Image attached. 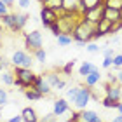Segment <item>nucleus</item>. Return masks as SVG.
Instances as JSON below:
<instances>
[{"mask_svg": "<svg viewBox=\"0 0 122 122\" xmlns=\"http://www.w3.org/2000/svg\"><path fill=\"white\" fill-rule=\"evenodd\" d=\"M0 40H2V25H0Z\"/></svg>", "mask_w": 122, "mask_h": 122, "instance_id": "51", "label": "nucleus"}, {"mask_svg": "<svg viewBox=\"0 0 122 122\" xmlns=\"http://www.w3.org/2000/svg\"><path fill=\"white\" fill-rule=\"evenodd\" d=\"M120 89H122V84H120Z\"/></svg>", "mask_w": 122, "mask_h": 122, "instance_id": "53", "label": "nucleus"}, {"mask_svg": "<svg viewBox=\"0 0 122 122\" xmlns=\"http://www.w3.org/2000/svg\"><path fill=\"white\" fill-rule=\"evenodd\" d=\"M49 30L52 31V35H54V37H59V35H61V30H59V25H58V21H56V23H52L51 26H49Z\"/></svg>", "mask_w": 122, "mask_h": 122, "instance_id": "36", "label": "nucleus"}, {"mask_svg": "<svg viewBox=\"0 0 122 122\" xmlns=\"http://www.w3.org/2000/svg\"><path fill=\"white\" fill-rule=\"evenodd\" d=\"M38 2H40V4H42V2H44V0H38Z\"/></svg>", "mask_w": 122, "mask_h": 122, "instance_id": "52", "label": "nucleus"}, {"mask_svg": "<svg viewBox=\"0 0 122 122\" xmlns=\"http://www.w3.org/2000/svg\"><path fill=\"white\" fill-rule=\"evenodd\" d=\"M28 19H30V16L26 12H16V31H23Z\"/></svg>", "mask_w": 122, "mask_h": 122, "instance_id": "20", "label": "nucleus"}, {"mask_svg": "<svg viewBox=\"0 0 122 122\" xmlns=\"http://www.w3.org/2000/svg\"><path fill=\"white\" fill-rule=\"evenodd\" d=\"M25 47L28 49L30 52H35L37 49H42V33L38 30L25 33Z\"/></svg>", "mask_w": 122, "mask_h": 122, "instance_id": "5", "label": "nucleus"}, {"mask_svg": "<svg viewBox=\"0 0 122 122\" xmlns=\"http://www.w3.org/2000/svg\"><path fill=\"white\" fill-rule=\"evenodd\" d=\"M112 122H122V113H117V115L112 119Z\"/></svg>", "mask_w": 122, "mask_h": 122, "instance_id": "46", "label": "nucleus"}, {"mask_svg": "<svg viewBox=\"0 0 122 122\" xmlns=\"http://www.w3.org/2000/svg\"><path fill=\"white\" fill-rule=\"evenodd\" d=\"M108 84H119V79H117V75H113V73H108Z\"/></svg>", "mask_w": 122, "mask_h": 122, "instance_id": "43", "label": "nucleus"}, {"mask_svg": "<svg viewBox=\"0 0 122 122\" xmlns=\"http://www.w3.org/2000/svg\"><path fill=\"white\" fill-rule=\"evenodd\" d=\"M117 112H119V113H122V101L119 103V107H117Z\"/></svg>", "mask_w": 122, "mask_h": 122, "instance_id": "50", "label": "nucleus"}, {"mask_svg": "<svg viewBox=\"0 0 122 122\" xmlns=\"http://www.w3.org/2000/svg\"><path fill=\"white\" fill-rule=\"evenodd\" d=\"M101 5H105V0H80V16L89 12L91 9L101 7Z\"/></svg>", "mask_w": 122, "mask_h": 122, "instance_id": "14", "label": "nucleus"}, {"mask_svg": "<svg viewBox=\"0 0 122 122\" xmlns=\"http://www.w3.org/2000/svg\"><path fill=\"white\" fill-rule=\"evenodd\" d=\"M84 80H86V86H87V87H91V89H92L94 86H98V84H99V80H101V75H99V68H98V66H94V70L86 77Z\"/></svg>", "mask_w": 122, "mask_h": 122, "instance_id": "15", "label": "nucleus"}, {"mask_svg": "<svg viewBox=\"0 0 122 122\" xmlns=\"http://www.w3.org/2000/svg\"><path fill=\"white\" fill-rule=\"evenodd\" d=\"M0 79H2V84H5V86H14L16 77H14V73H12V71L4 70V71H2V75H0Z\"/></svg>", "mask_w": 122, "mask_h": 122, "instance_id": "23", "label": "nucleus"}, {"mask_svg": "<svg viewBox=\"0 0 122 122\" xmlns=\"http://www.w3.org/2000/svg\"><path fill=\"white\" fill-rule=\"evenodd\" d=\"M99 49H101V47H99L96 42H89V44L86 46V51H87V52H91V54H96V52H99Z\"/></svg>", "mask_w": 122, "mask_h": 122, "instance_id": "33", "label": "nucleus"}, {"mask_svg": "<svg viewBox=\"0 0 122 122\" xmlns=\"http://www.w3.org/2000/svg\"><path fill=\"white\" fill-rule=\"evenodd\" d=\"M2 2H5V4L9 5V7H12V5L16 4V0H2Z\"/></svg>", "mask_w": 122, "mask_h": 122, "instance_id": "48", "label": "nucleus"}, {"mask_svg": "<svg viewBox=\"0 0 122 122\" xmlns=\"http://www.w3.org/2000/svg\"><path fill=\"white\" fill-rule=\"evenodd\" d=\"M94 33H96V25H92L87 19L80 18V21L77 23L73 33H71V37H73V40H82V42L89 44V42L94 40Z\"/></svg>", "mask_w": 122, "mask_h": 122, "instance_id": "1", "label": "nucleus"}, {"mask_svg": "<svg viewBox=\"0 0 122 122\" xmlns=\"http://www.w3.org/2000/svg\"><path fill=\"white\" fill-rule=\"evenodd\" d=\"M92 122H103V119H101V117H99V115H96V117H94V119H92Z\"/></svg>", "mask_w": 122, "mask_h": 122, "instance_id": "49", "label": "nucleus"}, {"mask_svg": "<svg viewBox=\"0 0 122 122\" xmlns=\"http://www.w3.org/2000/svg\"><path fill=\"white\" fill-rule=\"evenodd\" d=\"M0 108H2V107H0Z\"/></svg>", "mask_w": 122, "mask_h": 122, "instance_id": "54", "label": "nucleus"}, {"mask_svg": "<svg viewBox=\"0 0 122 122\" xmlns=\"http://www.w3.org/2000/svg\"><path fill=\"white\" fill-rule=\"evenodd\" d=\"M46 80L49 82V86H51L52 89L63 91L65 87H66V80H63L56 71H47V73H46Z\"/></svg>", "mask_w": 122, "mask_h": 122, "instance_id": "10", "label": "nucleus"}, {"mask_svg": "<svg viewBox=\"0 0 122 122\" xmlns=\"http://www.w3.org/2000/svg\"><path fill=\"white\" fill-rule=\"evenodd\" d=\"M58 119H59V117H58L54 112H49V113L44 115V117H40V120H38V122H58Z\"/></svg>", "mask_w": 122, "mask_h": 122, "instance_id": "31", "label": "nucleus"}, {"mask_svg": "<svg viewBox=\"0 0 122 122\" xmlns=\"http://www.w3.org/2000/svg\"><path fill=\"white\" fill-rule=\"evenodd\" d=\"M82 16L80 14H73V12H61L59 18H58V25H59V30L61 33H65V35H71L75 30L77 23L80 21Z\"/></svg>", "mask_w": 122, "mask_h": 122, "instance_id": "2", "label": "nucleus"}, {"mask_svg": "<svg viewBox=\"0 0 122 122\" xmlns=\"http://www.w3.org/2000/svg\"><path fill=\"white\" fill-rule=\"evenodd\" d=\"M105 19H108L110 23H119V21H122L120 18V10L119 9H112V7H105V16H103Z\"/></svg>", "mask_w": 122, "mask_h": 122, "instance_id": "17", "label": "nucleus"}, {"mask_svg": "<svg viewBox=\"0 0 122 122\" xmlns=\"http://www.w3.org/2000/svg\"><path fill=\"white\" fill-rule=\"evenodd\" d=\"M58 38V46H61V47H66V46H71L75 40H73V37L71 35H65V33H61L59 37H56Z\"/></svg>", "mask_w": 122, "mask_h": 122, "instance_id": "25", "label": "nucleus"}, {"mask_svg": "<svg viewBox=\"0 0 122 122\" xmlns=\"http://www.w3.org/2000/svg\"><path fill=\"white\" fill-rule=\"evenodd\" d=\"M9 103V94L5 89H2L0 87V107H4V105H7Z\"/></svg>", "mask_w": 122, "mask_h": 122, "instance_id": "34", "label": "nucleus"}, {"mask_svg": "<svg viewBox=\"0 0 122 122\" xmlns=\"http://www.w3.org/2000/svg\"><path fill=\"white\" fill-rule=\"evenodd\" d=\"M105 87V96L112 98L113 101H122V89H120V84H103Z\"/></svg>", "mask_w": 122, "mask_h": 122, "instance_id": "11", "label": "nucleus"}, {"mask_svg": "<svg viewBox=\"0 0 122 122\" xmlns=\"http://www.w3.org/2000/svg\"><path fill=\"white\" fill-rule=\"evenodd\" d=\"M9 65H10V61H9V59L0 58V70H7V68H9Z\"/></svg>", "mask_w": 122, "mask_h": 122, "instance_id": "41", "label": "nucleus"}, {"mask_svg": "<svg viewBox=\"0 0 122 122\" xmlns=\"http://www.w3.org/2000/svg\"><path fill=\"white\" fill-rule=\"evenodd\" d=\"M122 30V21H119V23H115L113 26H112V33H117V31H120Z\"/></svg>", "mask_w": 122, "mask_h": 122, "instance_id": "44", "label": "nucleus"}, {"mask_svg": "<svg viewBox=\"0 0 122 122\" xmlns=\"http://www.w3.org/2000/svg\"><path fill=\"white\" fill-rule=\"evenodd\" d=\"M31 87H33L35 91H38L42 96H49V94L52 92V87L49 86V82L46 80V77H44V75H38L37 79H35V82H33Z\"/></svg>", "mask_w": 122, "mask_h": 122, "instance_id": "9", "label": "nucleus"}, {"mask_svg": "<svg viewBox=\"0 0 122 122\" xmlns=\"http://www.w3.org/2000/svg\"><path fill=\"white\" fill-rule=\"evenodd\" d=\"M112 26L113 23H110L108 19H101L99 23L96 25V33H94V40H99V38H103V37H107L112 33Z\"/></svg>", "mask_w": 122, "mask_h": 122, "instance_id": "8", "label": "nucleus"}, {"mask_svg": "<svg viewBox=\"0 0 122 122\" xmlns=\"http://www.w3.org/2000/svg\"><path fill=\"white\" fill-rule=\"evenodd\" d=\"M21 117H23V122H38V120H40V117H38L37 112H35V108H31V107L23 108Z\"/></svg>", "mask_w": 122, "mask_h": 122, "instance_id": "18", "label": "nucleus"}, {"mask_svg": "<svg viewBox=\"0 0 122 122\" xmlns=\"http://www.w3.org/2000/svg\"><path fill=\"white\" fill-rule=\"evenodd\" d=\"M0 19H2V25H4L7 30H10V31H16V14H10V12H7V14L0 16Z\"/></svg>", "mask_w": 122, "mask_h": 122, "instance_id": "19", "label": "nucleus"}, {"mask_svg": "<svg viewBox=\"0 0 122 122\" xmlns=\"http://www.w3.org/2000/svg\"><path fill=\"white\" fill-rule=\"evenodd\" d=\"M12 73H14V77H16V80L23 82V84H26L28 87L33 86L35 79L38 77L37 73H33L31 68H23V66H14V68H12Z\"/></svg>", "mask_w": 122, "mask_h": 122, "instance_id": "3", "label": "nucleus"}, {"mask_svg": "<svg viewBox=\"0 0 122 122\" xmlns=\"http://www.w3.org/2000/svg\"><path fill=\"white\" fill-rule=\"evenodd\" d=\"M96 112H94V110H82L80 112V122H92V119L96 117Z\"/></svg>", "mask_w": 122, "mask_h": 122, "instance_id": "26", "label": "nucleus"}, {"mask_svg": "<svg viewBox=\"0 0 122 122\" xmlns=\"http://www.w3.org/2000/svg\"><path fill=\"white\" fill-rule=\"evenodd\" d=\"M7 122H23V117H21V113H19V115H14V117H10Z\"/></svg>", "mask_w": 122, "mask_h": 122, "instance_id": "45", "label": "nucleus"}, {"mask_svg": "<svg viewBox=\"0 0 122 122\" xmlns=\"http://www.w3.org/2000/svg\"><path fill=\"white\" fill-rule=\"evenodd\" d=\"M79 89H80V86H73L71 89H68V91H66V99H68L70 103H73V101H75L77 94H79Z\"/></svg>", "mask_w": 122, "mask_h": 122, "instance_id": "28", "label": "nucleus"}, {"mask_svg": "<svg viewBox=\"0 0 122 122\" xmlns=\"http://www.w3.org/2000/svg\"><path fill=\"white\" fill-rule=\"evenodd\" d=\"M7 12H9V5L0 0V16H4V14H7Z\"/></svg>", "mask_w": 122, "mask_h": 122, "instance_id": "40", "label": "nucleus"}, {"mask_svg": "<svg viewBox=\"0 0 122 122\" xmlns=\"http://www.w3.org/2000/svg\"><path fill=\"white\" fill-rule=\"evenodd\" d=\"M52 112L56 113L58 117L68 113V112H70V101H68L66 98H58L56 101L52 103Z\"/></svg>", "mask_w": 122, "mask_h": 122, "instance_id": "13", "label": "nucleus"}, {"mask_svg": "<svg viewBox=\"0 0 122 122\" xmlns=\"http://www.w3.org/2000/svg\"><path fill=\"white\" fill-rule=\"evenodd\" d=\"M44 7H49L52 10H56L58 14L63 12V0H46L44 2Z\"/></svg>", "mask_w": 122, "mask_h": 122, "instance_id": "21", "label": "nucleus"}, {"mask_svg": "<svg viewBox=\"0 0 122 122\" xmlns=\"http://www.w3.org/2000/svg\"><path fill=\"white\" fill-rule=\"evenodd\" d=\"M113 68H122V54L113 56Z\"/></svg>", "mask_w": 122, "mask_h": 122, "instance_id": "37", "label": "nucleus"}, {"mask_svg": "<svg viewBox=\"0 0 122 122\" xmlns=\"http://www.w3.org/2000/svg\"><path fill=\"white\" fill-rule=\"evenodd\" d=\"M25 98H26V99H30V101H38V99H42L44 96H42V94L38 92V91H35L33 87H30V89H26V91H25Z\"/></svg>", "mask_w": 122, "mask_h": 122, "instance_id": "24", "label": "nucleus"}, {"mask_svg": "<svg viewBox=\"0 0 122 122\" xmlns=\"http://www.w3.org/2000/svg\"><path fill=\"white\" fill-rule=\"evenodd\" d=\"M119 103H120V101H113V99H112V98H108V96H105V98L101 99V105H103L105 108H115V110H117Z\"/></svg>", "mask_w": 122, "mask_h": 122, "instance_id": "29", "label": "nucleus"}, {"mask_svg": "<svg viewBox=\"0 0 122 122\" xmlns=\"http://www.w3.org/2000/svg\"><path fill=\"white\" fill-rule=\"evenodd\" d=\"M10 65L12 66H23V68H31L33 65V56L26 51H14L12 58H10Z\"/></svg>", "mask_w": 122, "mask_h": 122, "instance_id": "6", "label": "nucleus"}, {"mask_svg": "<svg viewBox=\"0 0 122 122\" xmlns=\"http://www.w3.org/2000/svg\"><path fill=\"white\" fill-rule=\"evenodd\" d=\"M105 7H112V9H119L122 7V0H105Z\"/></svg>", "mask_w": 122, "mask_h": 122, "instance_id": "32", "label": "nucleus"}, {"mask_svg": "<svg viewBox=\"0 0 122 122\" xmlns=\"http://www.w3.org/2000/svg\"><path fill=\"white\" fill-rule=\"evenodd\" d=\"M101 66H103V68H110V66H113V58H103Z\"/></svg>", "mask_w": 122, "mask_h": 122, "instance_id": "38", "label": "nucleus"}, {"mask_svg": "<svg viewBox=\"0 0 122 122\" xmlns=\"http://www.w3.org/2000/svg\"><path fill=\"white\" fill-rule=\"evenodd\" d=\"M91 99H92V89H91V87H87V86H80L79 94H77V98L73 101V107L82 112V110H86V107L89 105Z\"/></svg>", "mask_w": 122, "mask_h": 122, "instance_id": "4", "label": "nucleus"}, {"mask_svg": "<svg viewBox=\"0 0 122 122\" xmlns=\"http://www.w3.org/2000/svg\"><path fill=\"white\" fill-rule=\"evenodd\" d=\"M75 68V59H71V61H66V63L63 65V68H61V71H63L65 75H71V71H73Z\"/></svg>", "mask_w": 122, "mask_h": 122, "instance_id": "30", "label": "nucleus"}, {"mask_svg": "<svg viewBox=\"0 0 122 122\" xmlns=\"http://www.w3.org/2000/svg\"><path fill=\"white\" fill-rule=\"evenodd\" d=\"M113 56H115V47L107 46L103 49V58H113Z\"/></svg>", "mask_w": 122, "mask_h": 122, "instance_id": "35", "label": "nucleus"}, {"mask_svg": "<svg viewBox=\"0 0 122 122\" xmlns=\"http://www.w3.org/2000/svg\"><path fill=\"white\" fill-rule=\"evenodd\" d=\"M73 44H75L77 47H86V46H87V44H86V42H82V40H75Z\"/></svg>", "mask_w": 122, "mask_h": 122, "instance_id": "47", "label": "nucleus"}, {"mask_svg": "<svg viewBox=\"0 0 122 122\" xmlns=\"http://www.w3.org/2000/svg\"><path fill=\"white\" fill-rule=\"evenodd\" d=\"M66 122H80V113H79V112H71L70 119L66 120Z\"/></svg>", "mask_w": 122, "mask_h": 122, "instance_id": "39", "label": "nucleus"}, {"mask_svg": "<svg viewBox=\"0 0 122 122\" xmlns=\"http://www.w3.org/2000/svg\"><path fill=\"white\" fill-rule=\"evenodd\" d=\"M59 18V14L56 12V10H52V9H49V7H44L42 5V9H40V23L44 28H49L52 23H56Z\"/></svg>", "mask_w": 122, "mask_h": 122, "instance_id": "7", "label": "nucleus"}, {"mask_svg": "<svg viewBox=\"0 0 122 122\" xmlns=\"http://www.w3.org/2000/svg\"><path fill=\"white\" fill-rule=\"evenodd\" d=\"M16 2H18V5L21 9H28L30 7V0H16Z\"/></svg>", "mask_w": 122, "mask_h": 122, "instance_id": "42", "label": "nucleus"}, {"mask_svg": "<svg viewBox=\"0 0 122 122\" xmlns=\"http://www.w3.org/2000/svg\"><path fill=\"white\" fill-rule=\"evenodd\" d=\"M103 16H105V5H101V7H96V9H91L89 12H86L82 18L87 19V21H89V23H92V25H98L99 21L103 19Z\"/></svg>", "mask_w": 122, "mask_h": 122, "instance_id": "12", "label": "nucleus"}, {"mask_svg": "<svg viewBox=\"0 0 122 122\" xmlns=\"http://www.w3.org/2000/svg\"><path fill=\"white\" fill-rule=\"evenodd\" d=\"M63 10L65 12L80 14V0H63Z\"/></svg>", "mask_w": 122, "mask_h": 122, "instance_id": "16", "label": "nucleus"}, {"mask_svg": "<svg viewBox=\"0 0 122 122\" xmlns=\"http://www.w3.org/2000/svg\"><path fill=\"white\" fill-rule=\"evenodd\" d=\"M31 56H33V59H35L37 63H42L44 65V63H46V59H47V52H46V49L42 47V49H37Z\"/></svg>", "mask_w": 122, "mask_h": 122, "instance_id": "27", "label": "nucleus"}, {"mask_svg": "<svg viewBox=\"0 0 122 122\" xmlns=\"http://www.w3.org/2000/svg\"><path fill=\"white\" fill-rule=\"evenodd\" d=\"M92 70H94V65L91 63V61H84V63L80 65V68H79V75H80V77H84V79H86V77L89 75Z\"/></svg>", "mask_w": 122, "mask_h": 122, "instance_id": "22", "label": "nucleus"}]
</instances>
